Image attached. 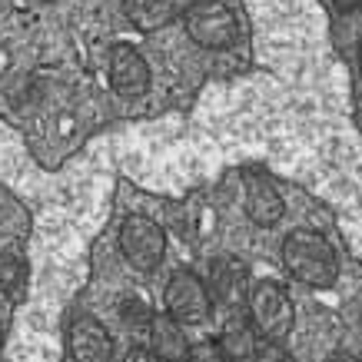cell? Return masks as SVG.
Here are the masks:
<instances>
[{
    "label": "cell",
    "instance_id": "6da1fadb",
    "mask_svg": "<svg viewBox=\"0 0 362 362\" xmlns=\"http://www.w3.org/2000/svg\"><path fill=\"white\" fill-rule=\"evenodd\" d=\"M283 266L303 286L326 289L339 279V256L322 233L293 230L283 240Z\"/></svg>",
    "mask_w": 362,
    "mask_h": 362
},
{
    "label": "cell",
    "instance_id": "7a4b0ae2",
    "mask_svg": "<svg viewBox=\"0 0 362 362\" xmlns=\"http://www.w3.org/2000/svg\"><path fill=\"white\" fill-rule=\"evenodd\" d=\"M246 313H250L252 326L266 342H283L293 332V322H296V306H293L289 293L279 283H269V279L250 289Z\"/></svg>",
    "mask_w": 362,
    "mask_h": 362
},
{
    "label": "cell",
    "instance_id": "3957f363",
    "mask_svg": "<svg viewBox=\"0 0 362 362\" xmlns=\"http://www.w3.org/2000/svg\"><path fill=\"white\" fill-rule=\"evenodd\" d=\"M183 27H187L189 40L206 50H226L240 37L236 13L223 0H193L183 11Z\"/></svg>",
    "mask_w": 362,
    "mask_h": 362
},
{
    "label": "cell",
    "instance_id": "277c9868",
    "mask_svg": "<svg viewBox=\"0 0 362 362\" xmlns=\"http://www.w3.org/2000/svg\"><path fill=\"white\" fill-rule=\"evenodd\" d=\"M166 313L180 319L183 326H199L213 313V293L193 269H176L166 283Z\"/></svg>",
    "mask_w": 362,
    "mask_h": 362
},
{
    "label": "cell",
    "instance_id": "5b68a950",
    "mask_svg": "<svg viewBox=\"0 0 362 362\" xmlns=\"http://www.w3.org/2000/svg\"><path fill=\"white\" fill-rule=\"evenodd\" d=\"M120 252L133 269L150 273V269H156L163 263L166 233L150 216H127L120 226Z\"/></svg>",
    "mask_w": 362,
    "mask_h": 362
},
{
    "label": "cell",
    "instance_id": "8992f818",
    "mask_svg": "<svg viewBox=\"0 0 362 362\" xmlns=\"http://www.w3.org/2000/svg\"><path fill=\"white\" fill-rule=\"evenodd\" d=\"M250 269L236 256H220L209 266V293L226 309H240L250 299Z\"/></svg>",
    "mask_w": 362,
    "mask_h": 362
},
{
    "label": "cell",
    "instance_id": "52a82bcc",
    "mask_svg": "<svg viewBox=\"0 0 362 362\" xmlns=\"http://www.w3.org/2000/svg\"><path fill=\"white\" fill-rule=\"evenodd\" d=\"M110 83L120 97H143L150 90V66L136 47L117 44L110 50Z\"/></svg>",
    "mask_w": 362,
    "mask_h": 362
},
{
    "label": "cell",
    "instance_id": "ba28073f",
    "mask_svg": "<svg viewBox=\"0 0 362 362\" xmlns=\"http://www.w3.org/2000/svg\"><path fill=\"white\" fill-rule=\"evenodd\" d=\"M70 356L74 362H110L113 359V339L107 326L93 316H77L70 322Z\"/></svg>",
    "mask_w": 362,
    "mask_h": 362
},
{
    "label": "cell",
    "instance_id": "9c48e42d",
    "mask_svg": "<svg viewBox=\"0 0 362 362\" xmlns=\"http://www.w3.org/2000/svg\"><path fill=\"white\" fill-rule=\"evenodd\" d=\"M259 332H256V326H252L250 313H243V309H230V316H226V322H223L220 329V349L223 356L230 362H252V356L259 352Z\"/></svg>",
    "mask_w": 362,
    "mask_h": 362
},
{
    "label": "cell",
    "instance_id": "30bf717a",
    "mask_svg": "<svg viewBox=\"0 0 362 362\" xmlns=\"http://www.w3.org/2000/svg\"><path fill=\"white\" fill-rule=\"evenodd\" d=\"M150 332V349L160 362H187L189 359V339L183 332V322L173 319L170 313H156L153 322L146 326Z\"/></svg>",
    "mask_w": 362,
    "mask_h": 362
},
{
    "label": "cell",
    "instance_id": "8fae6325",
    "mask_svg": "<svg viewBox=\"0 0 362 362\" xmlns=\"http://www.w3.org/2000/svg\"><path fill=\"white\" fill-rule=\"evenodd\" d=\"M243 209H246L250 223H256V226H276V223L283 220L286 203H283V197H279V189H276L266 176H250V180H246Z\"/></svg>",
    "mask_w": 362,
    "mask_h": 362
},
{
    "label": "cell",
    "instance_id": "7c38bea8",
    "mask_svg": "<svg viewBox=\"0 0 362 362\" xmlns=\"http://www.w3.org/2000/svg\"><path fill=\"white\" fill-rule=\"evenodd\" d=\"M123 13L136 30H160L173 21L176 0H123Z\"/></svg>",
    "mask_w": 362,
    "mask_h": 362
},
{
    "label": "cell",
    "instance_id": "4fadbf2b",
    "mask_svg": "<svg viewBox=\"0 0 362 362\" xmlns=\"http://www.w3.org/2000/svg\"><path fill=\"white\" fill-rule=\"evenodd\" d=\"M117 313H120V319L130 326V329H143V326H150L153 322V309H150V303H146V296H136V293H130V296L120 299V306H117Z\"/></svg>",
    "mask_w": 362,
    "mask_h": 362
},
{
    "label": "cell",
    "instance_id": "5bb4252c",
    "mask_svg": "<svg viewBox=\"0 0 362 362\" xmlns=\"http://www.w3.org/2000/svg\"><path fill=\"white\" fill-rule=\"evenodd\" d=\"M27 283V259L21 252H0V289L17 293Z\"/></svg>",
    "mask_w": 362,
    "mask_h": 362
},
{
    "label": "cell",
    "instance_id": "9a60e30c",
    "mask_svg": "<svg viewBox=\"0 0 362 362\" xmlns=\"http://www.w3.org/2000/svg\"><path fill=\"white\" fill-rule=\"evenodd\" d=\"M187 362H230V359L223 356L220 342L206 339V342H197V346L189 349V359H187Z\"/></svg>",
    "mask_w": 362,
    "mask_h": 362
},
{
    "label": "cell",
    "instance_id": "2e32d148",
    "mask_svg": "<svg viewBox=\"0 0 362 362\" xmlns=\"http://www.w3.org/2000/svg\"><path fill=\"white\" fill-rule=\"evenodd\" d=\"M252 362H296V359H293V356H289L279 342H263V346H259V352L252 356Z\"/></svg>",
    "mask_w": 362,
    "mask_h": 362
},
{
    "label": "cell",
    "instance_id": "e0dca14e",
    "mask_svg": "<svg viewBox=\"0 0 362 362\" xmlns=\"http://www.w3.org/2000/svg\"><path fill=\"white\" fill-rule=\"evenodd\" d=\"M123 362H160L153 356V349H143V346H133L130 352H127V359Z\"/></svg>",
    "mask_w": 362,
    "mask_h": 362
},
{
    "label": "cell",
    "instance_id": "ac0fdd59",
    "mask_svg": "<svg viewBox=\"0 0 362 362\" xmlns=\"http://www.w3.org/2000/svg\"><path fill=\"white\" fill-rule=\"evenodd\" d=\"M336 11L339 13H352V11H362V0H332Z\"/></svg>",
    "mask_w": 362,
    "mask_h": 362
},
{
    "label": "cell",
    "instance_id": "d6986e66",
    "mask_svg": "<svg viewBox=\"0 0 362 362\" xmlns=\"http://www.w3.org/2000/svg\"><path fill=\"white\" fill-rule=\"evenodd\" d=\"M329 362H362V359H356L349 352H336V356H329Z\"/></svg>",
    "mask_w": 362,
    "mask_h": 362
},
{
    "label": "cell",
    "instance_id": "ffe728a7",
    "mask_svg": "<svg viewBox=\"0 0 362 362\" xmlns=\"http://www.w3.org/2000/svg\"><path fill=\"white\" fill-rule=\"evenodd\" d=\"M7 64H11V54H7V50H4V47H0V74H4V70H7Z\"/></svg>",
    "mask_w": 362,
    "mask_h": 362
},
{
    "label": "cell",
    "instance_id": "44dd1931",
    "mask_svg": "<svg viewBox=\"0 0 362 362\" xmlns=\"http://www.w3.org/2000/svg\"><path fill=\"white\" fill-rule=\"evenodd\" d=\"M356 64H359V74H362V40H359V47H356Z\"/></svg>",
    "mask_w": 362,
    "mask_h": 362
},
{
    "label": "cell",
    "instance_id": "7402d4cb",
    "mask_svg": "<svg viewBox=\"0 0 362 362\" xmlns=\"http://www.w3.org/2000/svg\"><path fill=\"white\" fill-rule=\"evenodd\" d=\"M37 4H50V0H37Z\"/></svg>",
    "mask_w": 362,
    "mask_h": 362
}]
</instances>
